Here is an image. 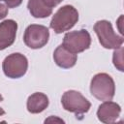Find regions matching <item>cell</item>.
<instances>
[{
	"mask_svg": "<svg viewBox=\"0 0 124 124\" xmlns=\"http://www.w3.org/2000/svg\"><path fill=\"white\" fill-rule=\"evenodd\" d=\"M43 1H44V3H45L47 7H49V8H53V7L57 6L58 4H60L63 0H43Z\"/></svg>",
	"mask_w": 124,
	"mask_h": 124,
	"instance_id": "9a60e30c",
	"label": "cell"
},
{
	"mask_svg": "<svg viewBox=\"0 0 124 124\" xmlns=\"http://www.w3.org/2000/svg\"><path fill=\"white\" fill-rule=\"evenodd\" d=\"M112 60H113L114 66L119 71H123V47L122 46L115 48V50L113 52Z\"/></svg>",
	"mask_w": 124,
	"mask_h": 124,
	"instance_id": "4fadbf2b",
	"label": "cell"
},
{
	"mask_svg": "<svg viewBox=\"0 0 124 124\" xmlns=\"http://www.w3.org/2000/svg\"><path fill=\"white\" fill-rule=\"evenodd\" d=\"M49 39V31L44 25L31 24L24 32V44L33 49H38L46 45Z\"/></svg>",
	"mask_w": 124,
	"mask_h": 124,
	"instance_id": "52a82bcc",
	"label": "cell"
},
{
	"mask_svg": "<svg viewBox=\"0 0 124 124\" xmlns=\"http://www.w3.org/2000/svg\"><path fill=\"white\" fill-rule=\"evenodd\" d=\"M90 92L100 101H111L115 93V84L112 78L106 73L95 75L90 82Z\"/></svg>",
	"mask_w": 124,
	"mask_h": 124,
	"instance_id": "6da1fadb",
	"label": "cell"
},
{
	"mask_svg": "<svg viewBox=\"0 0 124 124\" xmlns=\"http://www.w3.org/2000/svg\"><path fill=\"white\" fill-rule=\"evenodd\" d=\"M27 58L18 52L8 55L2 64V69L5 76L10 78H19L23 77L27 72Z\"/></svg>",
	"mask_w": 124,
	"mask_h": 124,
	"instance_id": "8992f818",
	"label": "cell"
},
{
	"mask_svg": "<svg viewBox=\"0 0 124 124\" xmlns=\"http://www.w3.org/2000/svg\"><path fill=\"white\" fill-rule=\"evenodd\" d=\"M53 59L57 66L64 69H70L76 65L78 56L77 54L72 53L67 48H65L63 45H60L53 52Z\"/></svg>",
	"mask_w": 124,
	"mask_h": 124,
	"instance_id": "30bf717a",
	"label": "cell"
},
{
	"mask_svg": "<svg viewBox=\"0 0 124 124\" xmlns=\"http://www.w3.org/2000/svg\"><path fill=\"white\" fill-rule=\"evenodd\" d=\"M27 8L34 17L44 18L52 14V8L47 7L43 0H28Z\"/></svg>",
	"mask_w": 124,
	"mask_h": 124,
	"instance_id": "7c38bea8",
	"label": "cell"
},
{
	"mask_svg": "<svg viewBox=\"0 0 124 124\" xmlns=\"http://www.w3.org/2000/svg\"><path fill=\"white\" fill-rule=\"evenodd\" d=\"M45 122H58V123H64V121L62 119H59V118H56V117H53V116H50L49 118L46 119Z\"/></svg>",
	"mask_w": 124,
	"mask_h": 124,
	"instance_id": "e0dca14e",
	"label": "cell"
},
{
	"mask_svg": "<svg viewBox=\"0 0 124 124\" xmlns=\"http://www.w3.org/2000/svg\"><path fill=\"white\" fill-rule=\"evenodd\" d=\"M48 98L46 94L36 92L27 99V110L31 113H40L48 107Z\"/></svg>",
	"mask_w": 124,
	"mask_h": 124,
	"instance_id": "8fae6325",
	"label": "cell"
},
{
	"mask_svg": "<svg viewBox=\"0 0 124 124\" xmlns=\"http://www.w3.org/2000/svg\"><path fill=\"white\" fill-rule=\"evenodd\" d=\"M62 45L69 51L77 54L89 48L91 45V37L85 29L68 32L64 36Z\"/></svg>",
	"mask_w": 124,
	"mask_h": 124,
	"instance_id": "5b68a950",
	"label": "cell"
},
{
	"mask_svg": "<svg viewBox=\"0 0 124 124\" xmlns=\"http://www.w3.org/2000/svg\"><path fill=\"white\" fill-rule=\"evenodd\" d=\"M121 112V108L118 104L111 101H105L101 104L97 110L98 119L103 123H113L117 120Z\"/></svg>",
	"mask_w": 124,
	"mask_h": 124,
	"instance_id": "ba28073f",
	"label": "cell"
},
{
	"mask_svg": "<svg viewBox=\"0 0 124 124\" xmlns=\"http://www.w3.org/2000/svg\"><path fill=\"white\" fill-rule=\"evenodd\" d=\"M94 31L98 36L99 42L105 48H118L123 44V37L117 35L112 25L108 20H99L94 24Z\"/></svg>",
	"mask_w": 124,
	"mask_h": 124,
	"instance_id": "3957f363",
	"label": "cell"
},
{
	"mask_svg": "<svg viewBox=\"0 0 124 124\" xmlns=\"http://www.w3.org/2000/svg\"><path fill=\"white\" fill-rule=\"evenodd\" d=\"M2 101H3V97H2V95L0 94V102H2ZM4 113H5V110H4L2 108H0V116L3 115Z\"/></svg>",
	"mask_w": 124,
	"mask_h": 124,
	"instance_id": "ac0fdd59",
	"label": "cell"
},
{
	"mask_svg": "<svg viewBox=\"0 0 124 124\" xmlns=\"http://www.w3.org/2000/svg\"><path fill=\"white\" fill-rule=\"evenodd\" d=\"M17 23L13 19H7L0 23V50L11 46L16 36Z\"/></svg>",
	"mask_w": 124,
	"mask_h": 124,
	"instance_id": "9c48e42d",
	"label": "cell"
},
{
	"mask_svg": "<svg viewBox=\"0 0 124 124\" xmlns=\"http://www.w3.org/2000/svg\"><path fill=\"white\" fill-rule=\"evenodd\" d=\"M64 109L74 112L77 116L86 113L91 108V103L78 91L69 90L66 91L61 99Z\"/></svg>",
	"mask_w": 124,
	"mask_h": 124,
	"instance_id": "277c9868",
	"label": "cell"
},
{
	"mask_svg": "<svg viewBox=\"0 0 124 124\" xmlns=\"http://www.w3.org/2000/svg\"><path fill=\"white\" fill-rule=\"evenodd\" d=\"M5 2V4L7 5V7L9 8H16V7H18L22 0H3Z\"/></svg>",
	"mask_w": 124,
	"mask_h": 124,
	"instance_id": "5bb4252c",
	"label": "cell"
},
{
	"mask_svg": "<svg viewBox=\"0 0 124 124\" xmlns=\"http://www.w3.org/2000/svg\"><path fill=\"white\" fill-rule=\"evenodd\" d=\"M78 20V13L76 8L71 5L61 7L52 16L50 21V28L55 33L59 34L70 30Z\"/></svg>",
	"mask_w": 124,
	"mask_h": 124,
	"instance_id": "7a4b0ae2",
	"label": "cell"
},
{
	"mask_svg": "<svg viewBox=\"0 0 124 124\" xmlns=\"http://www.w3.org/2000/svg\"><path fill=\"white\" fill-rule=\"evenodd\" d=\"M8 15V7L5 4L0 3V19L4 18Z\"/></svg>",
	"mask_w": 124,
	"mask_h": 124,
	"instance_id": "2e32d148",
	"label": "cell"
}]
</instances>
